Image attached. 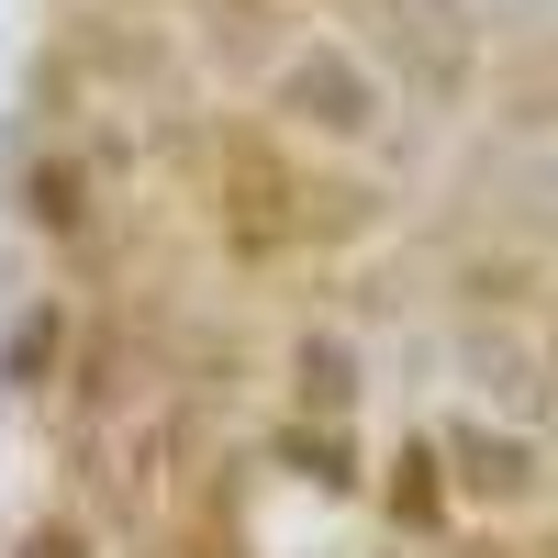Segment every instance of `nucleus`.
Instances as JSON below:
<instances>
[{
	"instance_id": "3",
	"label": "nucleus",
	"mask_w": 558,
	"mask_h": 558,
	"mask_svg": "<svg viewBox=\"0 0 558 558\" xmlns=\"http://www.w3.org/2000/svg\"><path fill=\"white\" fill-rule=\"evenodd\" d=\"M447 458H470V492H492V502H514V492L536 481V458H525L514 436H447Z\"/></svg>"
},
{
	"instance_id": "5",
	"label": "nucleus",
	"mask_w": 558,
	"mask_h": 558,
	"mask_svg": "<svg viewBox=\"0 0 558 558\" xmlns=\"http://www.w3.org/2000/svg\"><path fill=\"white\" fill-rule=\"evenodd\" d=\"M23 191H34V223H78V213H89V179H78V168H34Z\"/></svg>"
},
{
	"instance_id": "6",
	"label": "nucleus",
	"mask_w": 558,
	"mask_h": 558,
	"mask_svg": "<svg viewBox=\"0 0 558 558\" xmlns=\"http://www.w3.org/2000/svg\"><path fill=\"white\" fill-rule=\"evenodd\" d=\"M23 558H89V525H34Z\"/></svg>"
},
{
	"instance_id": "2",
	"label": "nucleus",
	"mask_w": 558,
	"mask_h": 558,
	"mask_svg": "<svg viewBox=\"0 0 558 558\" xmlns=\"http://www.w3.org/2000/svg\"><path fill=\"white\" fill-rule=\"evenodd\" d=\"M302 202H313V191H302L268 146H235V157H223V223H235V246H291L302 223H313Z\"/></svg>"
},
{
	"instance_id": "4",
	"label": "nucleus",
	"mask_w": 558,
	"mask_h": 558,
	"mask_svg": "<svg viewBox=\"0 0 558 558\" xmlns=\"http://www.w3.org/2000/svg\"><path fill=\"white\" fill-rule=\"evenodd\" d=\"M291 368H302V413H347V402H357V368H347V347H324V336H313Z\"/></svg>"
},
{
	"instance_id": "1",
	"label": "nucleus",
	"mask_w": 558,
	"mask_h": 558,
	"mask_svg": "<svg viewBox=\"0 0 558 558\" xmlns=\"http://www.w3.org/2000/svg\"><path fill=\"white\" fill-rule=\"evenodd\" d=\"M268 112H291V123H313V134H380V78H368L347 45H302L291 68H279V89H268Z\"/></svg>"
}]
</instances>
